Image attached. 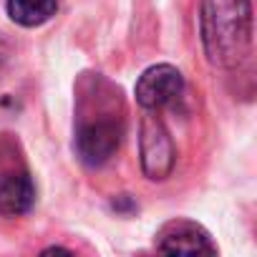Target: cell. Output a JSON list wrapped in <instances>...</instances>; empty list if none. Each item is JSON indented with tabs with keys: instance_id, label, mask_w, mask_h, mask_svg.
<instances>
[{
	"instance_id": "1",
	"label": "cell",
	"mask_w": 257,
	"mask_h": 257,
	"mask_svg": "<svg viewBox=\"0 0 257 257\" xmlns=\"http://www.w3.org/2000/svg\"><path fill=\"white\" fill-rule=\"evenodd\" d=\"M123 98L121 91L103 76L81 81L76 108V152L83 164L103 167L123 139Z\"/></svg>"
},
{
	"instance_id": "2",
	"label": "cell",
	"mask_w": 257,
	"mask_h": 257,
	"mask_svg": "<svg viewBox=\"0 0 257 257\" xmlns=\"http://www.w3.org/2000/svg\"><path fill=\"white\" fill-rule=\"evenodd\" d=\"M199 36L204 56L214 68H237L252 51L249 0H202Z\"/></svg>"
},
{
	"instance_id": "3",
	"label": "cell",
	"mask_w": 257,
	"mask_h": 257,
	"mask_svg": "<svg viewBox=\"0 0 257 257\" xmlns=\"http://www.w3.org/2000/svg\"><path fill=\"white\" fill-rule=\"evenodd\" d=\"M36 202V184L21 144L11 134H0V214H26Z\"/></svg>"
},
{
	"instance_id": "4",
	"label": "cell",
	"mask_w": 257,
	"mask_h": 257,
	"mask_svg": "<svg viewBox=\"0 0 257 257\" xmlns=\"http://www.w3.org/2000/svg\"><path fill=\"white\" fill-rule=\"evenodd\" d=\"M139 152H142V169L149 179L162 182L172 174L177 152L169 128L159 118V111H144L139 126Z\"/></svg>"
},
{
	"instance_id": "5",
	"label": "cell",
	"mask_w": 257,
	"mask_h": 257,
	"mask_svg": "<svg viewBox=\"0 0 257 257\" xmlns=\"http://www.w3.org/2000/svg\"><path fill=\"white\" fill-rule=\"evenodd\" d=\"M184 91V78L179 73V68L169 66V63H157L152 68H147L139 81H137V101L144 111H162L167 106H172Z\"/></svg>"
},
{
	"instance_id": "6",
	"label": "cell",
	"mask_w": 257,
	"mask_h": 257,
	"mask_svg": "<svg viewBox=\"0 0 257 257\" xmlns=\"http://www.w3.org/2000/svg\"><path fill=\"white\" fill-rule=\"evenodd\" d=\"M154 244L164 254H217L212 234L202 224L184 217L164 222L154 237Z\"/></svg>"
},
{
	"instance_id": "7",
	"label": "cell",
	"mask_w": 257,
	"mask_h": 257,
	"mask_svg": "<svg viewBox=\"0 0 257 257\" xmlns=\"http://www.w3.org/2000/svg\"><path fill=\"white\" fill-rule=\"evenodd\" d=\"M6 11L13 23L23 28H36L56 16L58 0H6Z\"/></svg>"
},
{
	"instance_id": "8",
	"label": "cell",
	"mask_w": 257,
	"mask_h": 257,
	"mask_svg": "<svg viewBox=\"0 0 257 257\" xmlns=\"http://www.w3.org/2000/svg\"><path fill=\"white\" fill-rule=\"evenodd\" d=\"M8 43L3 41V38H0V73H3V68H6V63H8Z\"/></svg>"
}]
</instances>
